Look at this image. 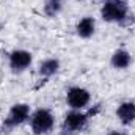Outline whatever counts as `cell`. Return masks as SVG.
<instances>
[{"label":"cell","instance_id":"cell-1","mask_svg":"<svg viewBox=\"0 0 135 135\" xmlns=\"http://www.w3.org/2000/svg\"><path fill=\"white\" fill-rule=\"evenodd\" d=\"M99 13H101L102 21L108 24L124 25L131 17L127 0H104Z\"/></svg>","mask_w":135,"mask_h":135},{"label":"cell","instance_id":"cell-2","mask_svg":"<svg viewBox=\"0 0 135 135\" xmlns=\"http://www.w3.org/2000/svg\"><path fill=\"white\" fill-rule=\"evenodd\" d=\"M99 108L101 107L96 105L94 110L93 108L91 110H69L65 115V119H63V131L69 132L71 135L82 132L88 126L90 119L99 112Z\"/></svg>","mask_w":135,"mask_h":135},{"label":"cell","instance_id":"cell-3","mask_svg":"<svg viewBox=\"0 0 135 135\" xmlns=\"http://www.w3.org/2000/svg\"><path fill=\"white\" fill-rule=\"evenodd\" d=\"M30 129L35 135H47L55 127V115L49 108H36L30 115Z\"/></svg>","mask_w":135,"mask_h":135},{"label":"cell","instance_id":"cell-4","mask_svg":"<svg viewBox=\"0 0 135 135\" xmlns=\"http://www.w3.org/2000/svg\"><path fill=\"white\" fill-rule=\"evenodd\" d=\"M30 115H32V108H30L28 104H25V102L14 104L8 110V113L3 119V129L9 131V129L22 126L24 123H27L30 119Z\"/></svg>","mask_w":135,"mask_h":135},{"label":"cell","instance_id":"cell-5","mask_svg":"<svg viewBox=\"0 0 135 135\" xmlns=\"http://www.w3.org/2000/svg\"><path fill=\"white\" fill-rule=\"evenodd\" d=\"M91 102V93L83 86H71L66 91V104L71 110H86Z\"/></svg>","mask_w":135,"mask_h":135},{"label":"cell","instance_id":"cell-6","mask_svg":"<svg viewBox=\"0 0 135 135\" xmlns=\"http://www.w3.org/2000/svg\"><path fill=\"white\" fill-rule=\"evenodd\" d=\"M33 63V55L32 52L25 49H16L9 54L8 57V66L13 74H22L25 72Z\"/></svg>","mask_w":135,"mask_h":135},{"label":"cell","instance_id":"cell-7","mask_svg":"<svg viewBox=\"0 0 135 135\" xmlns=\"http://www.w3.org/2000/svg\"><path fill=\"white\" fill-rule=\"evenodd\" d=\"M118 121L123 126H132L135 123V102L134 101H123L115 112Z\"/></svg>","mask_w":135,"mask_h":135},{"label":"cell","instance_id":"cell-8","mask_svg":"<svg viewBox=\"0 0 135 135\" xmlns=\"http://www.w3.org/2000/svg\"><path fill=\"white\" fill-rule=\"evenodd\" d=\"M131 65H132V55L127 49H116L110 57V66L113 69L123 71L127 69Z\"/></svg>","mask_w":135,"mask_h":135},{"label":"cell","instance_id":"cell-9","mask_svg":"<svg viewBox=\"0 0 135 135\" xmlns=\"http://www.w3.org/2000/svg\"><path fill=\"white\" fill-rule=\"evenodd\" d=\"M75 33L82 39H90L93 35L96 33V19L91 17V16L82 17L75 24Z\"/></svg>","mask_w":135,"mask_h":135},{"label":"cell","instance_id":"cell-10","mask_svg":"<svg viewBox=\"0 0 135 135\" xmlns=\"http://www.w3.org/2000/svg\"><path fill=\"white\" fill-rule=\"evenodd\" d=\"M58 71H60V60L55 58V57L42 60L39 63V66H38V74L41 77H44V79H49V77L55 75Z\"/></svg>","mask_w":135,"mask_h":135},{"label":"cell","instance_id":"cell-11","mask_svg":"<svg viewBox=\"0 0 135 135\" xmlns=\"http://www.w3.org/2000/svg\"><path fill=\"white\" fill-rule=\"evenodd\" d=\"M63 6H65V0H46L42 9H44V14L52 19L63 11Z\"/></svg>","mask_w":135,"mask_h":135},{"label":"cell","instance_id":"cell-12","mask_svg":"<svg viewBox=\"0 0 135 135\" xmlns=\"http://www.w3.org/2000/svg\"><path fill=\"white\" fill-rule=\"evenodd\" d=\"M107 135H127L126 132H121V131H112V132H108Z\"/></svg>","mask_w":135,"mask_h":135},{"label":"cell","instance_id":"cell-13","mask_svg":"<svg viewBox=\"0 0 135 135\" xmlns=\"http://www.w3.org/2000/svg\"><path fill=\"white\" fill-rule=\"evenodd\" d=\"M55 135H71V134H69V132H66V131H63V129H61V131H60L58 134H55Z\"/></svg>","mask_w":135,"mask_h":135},{"label":"cell","instance_id":"cell-14","mask_svg":"<svg viewBox=\"0 0 135 135\" xmlns=\"http://www.w3.org/2000/svg\"><path fill=\"white\" fill-rule=\"evenodd\" d=\"M2 28H3V24H2V21H0V30H2Z\"/></svg>","mask_w":135,"mask_h":135}]
</instances>
